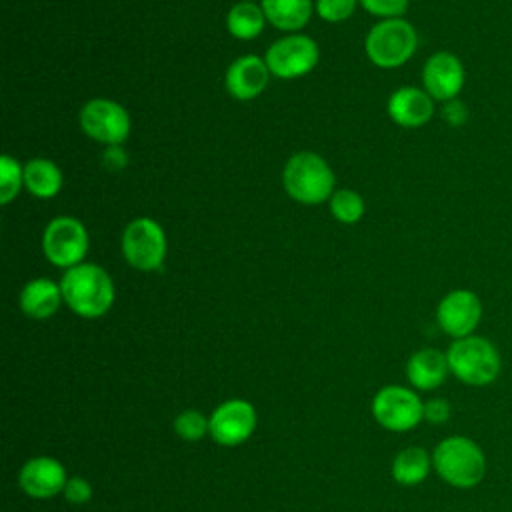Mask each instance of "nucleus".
Returning a JSON list of instances; mask_svg holds the SVG:
<instances>
[{"mask_svg": "<svg viewBox=\"0 0 512 512\" xmlns=\"http://www.w3.org/2000/svg\"><path fill=\"white\" fill-rule=\"evenodd\" d=\"M24 186V166L18 164L12 156L4 154L0 158V204L6 206L10 204L20 188Z\"/></svg>", "mask_w": 512, "mask_h": 512, "instance_id": "24", "label": "nucleus"}, {"mask_svg": "<svg viewBox=\"0 0 512 512\" xmlns=\"http://www.w3.org/2000/svg\"><path fill=\"white\" fill-rule=\"evenodd\" d=\"M266 20L280 30H300L312 14V0H262Z\"/></svg>", "mask_w": 512, "mask_h": 512, "instance_id": "20", "label": "nucleus"}, {"mask_svg": "<svg viewBox=\"0 0 512 512\" xmlns=\"http://www.w3.org/2000/svg\"><path fill=\"white\" fill-rule=\"evenodd\" d=\"M482 320V302L476 292L468 288L450 290L436 308V322L440 330L454 340L472 336Z\"/></svg>", "mask_w": 512, "mask_h": 512, "instance_id": "11", "label": "nucleus"}, {"mask_svg": "<svg viewBox=\"0 0 512 512\" xmlns=\"http://www.w3.org/2000/svg\"><path fill=\"white\" fill-rule=\"evenodd\" d=\"M166 234L152 218H136L122 232L124 260L142 272L158 270L166 258Z\"/></svg>", "mask_w": 512, "mask_h": 512, "instance_id": "6", "label": "nucleus"}, {"mask_svg": "<svg viewBox=\"0 0 512 512\" xmlns=\"http://www.w3.org/2000/svg\"><path fill=\"white\" fill-rule=\"evenodd\" d=\"M442 116H444V120H446L450 126H462V124H466V120H468V108L464 106V102H460L458 98H454V100H450V102H444Z\"/></svg>", "mask_w": 512, "mask_h": 512, "instance_id": "30", "label": "nucleus"}, {"mask_svg": "<svg viewBox=\"0 0 512 512\" xmlns=\"http://www.w3.org/2000/svg\"><path fill=\"white\" fill-rule=\"evenodd\" d=\"M432 468V458L420 446L404 448L392 462V476L398 484L416 486L420 484Z\"/></svg>", "mask_w": 512, "mask_h": 512, "instance_id": "21", "label": "nucleus"}, {"mask_svg": "<svg viewBox=\"0 0 512 512\" xmlns=\"http://www.w3.org/2000/svg\"><path fill=\"white\" fill-rule=\"evenodd\" d=\"M450 418V404L444 398H432L424 404V420L432 424H444Z\"/></svg>", "mask_w": 512, "mask_h": 512, "instance_id": "29", "label": "nucleus"}, {"mask_svg": "<svg viewBox=\"0 0 512 512\" xmlns=\"http://www.w3.org/2000/svg\"><path fill=\"white\" fill-rule=\"evenodd\" d=\"M450 372L446 352L436 348H422L414 352L406 364V376L418 390L438 388Z\"/></svg>", "mask_w": 512, "mask_h": 512, "instance_id": "17", "label": "nucleus"}, {"mask_svg": "<svg viewBox=\"0 0 512 512\" xmlns=\"http://www.w3.org/2000/svg\"><path fill=\"white\" fill-rule=\"evenodd\" d=\"M240 2H250V0H240Z\"/></svg>", "mask_w": 512, "mask_h": 512, "instance_id": "31", "label": "nucleus"}, {"mask_svg": "<svg viewBox=\"0 0 512 512\" xmlns=\"http://www.w3.org/2000/svg\"><path fill=\"white\" fill-rule=\"evenodd\" d=\"M272 76L282 80L300 78L312 72L320 60L316 42L304 34H292L276 40L264 56Z\"/></svg>", "mask_w": 512, "mask_h": 512, "instance_id": "8", "label": "nucleus"}, {"mask_svg": "<svg viewBox=\"0 0 512 512\" xmlns=\"http://www.w3.org/2000/svg\"><path fill=\"white\" fill-rule=\"evenodd\" d=\"M466 82V72L462 60L448 52H434L422 68V84L424 90L438 102H450L458 98Z\"/></svg>", "mask_w": 512, "mask_h": 512, "instance_id": "12", "label": "nucleus"}, {"mask_svg": "<svg viewBox=\"0 0 512 512\" xmlns=\"http://www.w3.org/2000/svg\"><path fill=\"white\" fill-rule=\"evenodd\" d=\"M314 8L326 22H342L354 14L356 0H316Z\"/></svg>", "mask_w": 512, "mask_h": 512, "instance_id": "26", "label": "nucleus"}, {"mask_svg": "<svg viewBox=\"0 0 512 512\" xmlns=\"http://www.w3.org/2000/svg\"><path fill=\"white\" fill-rule=\"evenodd\" d=\"M174 430L184 440H200L210 432V420H206L198 410H184L176 416Z\"/></svg>", "mask_w": 512, "mask_h": 512, "instance_id": "25", "label": "nucleus"}, {"mask_svg": "<svg viewBox=\"0 0 512 512\" xmlns=\"http://www.w3.org/2000/svg\"><path fill=\"white\" fill-rule=\"evenodd\" d=\"M388 116L402 128H420L434 116V98L416 86H402L388 98Z\"/></svg>", "mask_w": 512, "mask_h": 512, "instance_id": "14", "label": "nucleus"}, {"mask_svg": "<svg viewBox=\"0 0 512 512\" xmlns=\"http://www.w3.org/2000/svg\"><path fill=\"white\" fill-rule=\"evenodd\" d=\"M24 188L36 198H52L62 188V172L52 160L34 158L24 164Z\"/></svg>", "mask_w": 512, "mask_h": 512, "instance_id": "19", "label": "nucleus"}, {"mask_svg": "<svg viewBox=\"0 0 512 512\" xmlns=\"http://www.w3.org/2000/svg\"><path fill=\"white\" fill-rule=\"evenodd\" d=\"M450 372L468 386H488L502 370L498 348L484 336L458 338L446 350Z\"/></svg>", "mask_w": 512, "mask_h": 512, "instance_id": "3", "label": "nucleus"}, {"mask_svg": "<svg viewBox=\"0 0 512 512\" xmlns=\"http://www.w3.org/2000/svg\"><path fill=\"white\" fill-rule=\"evenodd\" d=\"M364 48L370 62L378 68H398L414 56L418 34L408 20L388 18L370 28Z\"/></svg>", "mask_w": 512, "mask_h": 512, "instance_id": "5", "label": "nucleus"}, {"mask_svg": "<svg viewBox=\"0 0 512 512\" xmlns=\"http://www.w3.org/2000/svg\"><path fill=\"white\" fill-rule=\"evenodd\" d=\"M20 488L32 498H52L64 492L68 482L64 466L48 456H38L28 460L18 476Z\"/></svg>", "mask_w": 512, "mask_h": 512, "instance_id": "15", "label": "nucleus"}, {"mask_svg": "<svg viewBox=\"0 0 512 512\" xmlns=\"http://www.w3.org/2000/svg\"><path fill=\"white\" fill-rule=\"evenodd\" d=\"M42 252L58 268L82 264L88 252V232L84 224L72 216L52 218L42 234Z\"/></svg>", "mask_w": 512, "mask_h": 512, "instance_id": "7", "label": "nucleus"}, {"mask_svg": "<svg viewBox=\"0 0 512 512\" xmlns=\"http://www.w3.org/2000/svg\"><path fill=\"white\" fill-rule=\"evenodd\" d=\"M436 474L454 488H474L486 476V456L482 448L466 436L444 438L432 452Z\"/></svg>", "mask_w": 512, "mask_h": 512, "instance_id": "2", "label": "nucleus"}, {"mask_svg": "<svg viewBox=\"0 0 512 512\" xmlns=\"http://www.w3.org/2000/svg\"><path fill=\"white\" fill-rule=\"evenodd\" d=\"M256 428V410L246 400H228L210 416V436L222 446H238Z\"/></svg>", "mask_w": 512, "mask_h": 512, "instance_id": "13", "label": "nucleus"}, {"mask_svg": "<svg viewBox=\"0 0 512 512\" xmlns=\"http://www.w3.org/2000/svg\"><path fill=\"white\" fill-rule=\"evenodd\" d=\"M80 128L100 144L118 146L130 134V116L114 100L92 98L80 110Z\"/></svg>", "mask_w": 512, "mask_h": 512, "instance_id": "9", "label": "nucleus"}, {"mask_svg": "<svg viewBox=\"0 0 512 512\" xmlns=\"http://www.w3.org/2000/svg\"><path fill=\"white\" fill-rule=\"evenodd\" d=\"M62 300L60 284H54L48 278H34L20 292V308L34 320L50 318L60 308Z\"/></svg>", "mask_w": 512, "mask_h": 512, "instance_id": "18", "label": "nucleus"}, {"mask_svg": "<svg viewBox=\"0 0 512 512\" xmlns=\"http://www.w3.org/2000/svg\"><path fill=\"white\" fill-rule=\"evenodd\" d=\"M328 204H330L332 216L342 224H354L364 216V200L354 190H348V188L334 190Z\"/></svg>", "mask_w": 512, "mask_h": 512, "instance_id": "23", "label": "nucleus"}, {"mask_svg": "<svg viewBox=\"0 0 512 512\" xmlns=\"http://www.w3.org/2000/svg\"><path fill=\"white\" fill-rule=\"evenodd\" d=\"M282 184L292 200L300 204H320L334 194L336 176L322 156L296 152L284 166Z\"/></svg>", "mask_w": 512, "mask_h": 512, "instance_id": "4", "label": "nucleus"}, {"mask_svg": "<svg viewBox=\"0 0 512 512\" xmlns=\"http://www.w3.org/2000/svg\"><path fill=\"white\" fill-rule=\"evenodd\" d=\"M62 298L68 308L82 318L104 316L114 304V282L98 264H78L64 272L60 280Z\"/></svg>", "mask_w": 512, "mask_h": 512, "instance_id": "1", "label": "nucleus"}, {"mask_svg": "<svg viewBox=\"0 0 512 512\" xmlns=\"http://www.w3.org/2000/svg\"><path fill=\"white\" fill-rule=\"evenodd\" d=\"M372 414L380 426L406 432L424 420V404L404 386H384L372 400Z\"/></svg>", "mask_w": 512, "mask_h": 512, "instance_id": "10", "label": "nucleus"}, {"mask_svg": "<svg viewBox=\"0 0 512 512\" xmlns=\"http://www.w3.org/2000/svg\"><path fill=\"white\" fill-rule=\"evenodd\" d=\"M266 14L262 6L252 2H238L228 10L226 28L238 40H252L264 30Z\"/></svg>", "mask_w": 512, "mask_h": 512, "instance_id": "22", "label": "nucleus"}, {"mask_svg": "<svg viewBox=\"0 0 512 512\" xmlns=\"http://www.w3.org/2000/svg\"><path fill=\"white\" fill-rule=\"evenodd\" d=\"M270 78V70L264 58L254 54L240 56L234 60L224 76L226 90L236 100H252L266 88Z\"/></svg>", "mask_w": 512, "mask_h": 512, "instance_id": "16", "label": "nucleus"}, {"mask_svg": "<svg viewBox=\"0 0 512 512\" xmlns=\"http://www.w3.org/2000/svg\"><path fill=\"white\" fill-rule=\"evenodd\" d=\"M358 2L366 12L388 20V18H400L406 12L410 0H358Z\"/></svg>", "mask_w": 512, "mask_h": 512, "instance_id": "27", "label": "nucleus"}, {"mask_svg": "<svg viewBox=\"0 0 512 512\" xmlns=\"http://www.w3.org/2000/svg\"><path fill=\"white\" fill-rule=\"evenodd\" d=\"M64 496L68 502H74V504H84L90 500L92 496V488L90 484L84 480V478H70L64 486Z\"/></svg>", "mask_w": 512, "mask_h": 512, "instance_id": "28", "label": "nucleus"}]
</instances>
